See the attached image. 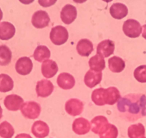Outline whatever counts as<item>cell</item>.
<instances>
[{"instance_id":"cell-25","label":"cell","mask_w":146,"mask_h":138,"mask_svg":"<svg viewBox=\"0 0 146 138\" xmlns=\"http://www.w3.org/2000/svg\"><path fill=\"white\" fill-rule=\"evenodd\" d=\"M98 135L100 138H117L118 136V129L115 125L108 123L101 129Z\"/></svg>"},{"instance_id":"cell-40","label":"cell","mask_w":146,"mask_h":138,"mask_svg":"<svg viewBox=\"0 0 146 138\" xmlns=\"http://www.w3.org/2000/svg\"><path fill=\"white\" fill-rule=\"evenodd\" d=\"M143 138H146V137H143Z\"/></svg>"},{"instance_id":"cell-35","label":"cell","mask_w":146,"mask_h":138,"mask_svg":"<svg viewBox=\"0 0 146 138\" xmlns=\"http://www.w3.org/2000/svg\"><path fill=\"white\" fill-rule=\"evenodd\" d=\"M143 33H142V36H143V38H145L146 40V24L143 26Z\"/></svg>"},{"instance_id":"cell-14","label":"cell","mask_w":146,"mask_h":138,"mask_svg":"<svg viewBox=\"0 0 146 138\" xmlns=\"http://www.w3.org/2000/svg\"><path fill=\"white\" fill-rule=\"evenodd\" d=\"M43 76L47 78H51L56 75L58 71V66L53 60H47L43 61L41 68Z\"/></svg>"},{"instance_id":"cell-22","label":"cell","mask_w":146,"mask_h":138,"mask_svg":"<svg viewBox=\"0 0 146 138\" xmlns=\"http://www.w3.org/2000/svg\"><path fill=\"white\" fill-rule=\"evenodd\" d=\"M145 135V129L143 124L137 123L130 125L127 129L129 138H143Z\"/></svg>"},{"instance_id":"cell-2","label":"cell","mask_w":146,"mask_h":138,"mask_svg":"<svg viewBox=\"0 0 146 138\" xmlns=\"http://www.w3.org/2000/svg\"><path fill=\"white\" fill-rule=\"evenodd\" d=\"M21 113L25 118L35 119L38 118L41 113V106L36 101H29L24 102L20 109Z\"/></svg>"},{"instance_id":"cell-12","label":"cell","mask_w":146,"mask_h":138,"mask_svg":"<svg viewBox=\"0 0 146 138\" xmlns=\"http://www.w3.org/2000/svg\"><path fill=\"white\" fill-rule=\"evenodd\" d=\"M115 50V43L113 40H105L97 46V53L103 58H108L113 54Z\"/></svg>"},{"instance_id":"cell-23","label":"cell","mask_w":146,"mask_h":138,"mask_svg":"<svg viewBox=\"0 0 146 138\" xmlns=\"http://www.w3.org/2000/svg\"><path fill=\"white\" fill-rule=\"evenodd\" d=\"M89 66L90 68V70L97 71V72H101L105 68V59L99 55H95L90 58L89 60Z\"/></svg>"},{"instance_id":"cell-27","label":"cell","mask_w":146,"mask_h":138,"mask_svg":"<svg viewBox=\"0 0 146 138\" xmlns=\"http://www.w3.org/2000/svg\"><path fill=\"white\" fill-rule=\"evenodd\" d=\"M14 88V81L7 74H0V92L6 93Z\"/></svg>"},{"instance_id":"cell-33","label":"cell","mask_w":146,"mask_h":138,"mask_svg":"<svg viewBox=\"0 0 146 138\" xmlns=\"http://www.w3.org/2000/svg\"><path fill=\"white\" fill-rule=\"evenodd\" d=\"M15 138H32V137L29 135V134L22 133L17 135V136L15 137Z\"/></svg>"},{"instance_id":"cell-30","label":"cell","mask_w":146,"mask_h":138,"mask_svg":"<svg viewBox=\"0 0 146 138\" xmlns=\"http://www.w3.org/2000/svg\"><path fill=\"white\" fill-rule=\"evenodd\" d=\"M105 90V88H99L92 91L91 98H92V101L98 106H104V105H105V97H104Z\"/></svg>"},{"instance_id":"cell-21","label":"cell","mask_w":146,"mask_h":138,"mask_svg":"<svg viewBox=\"0 0 146 138\" xmlns=\"http://www.w3.org/2000/svg\"><path fill=\"white\" fill-rule=\"evenodd\" d=\"M109 69L113 73H120L125 68V63L121 58L113 56L108 60Z\"/></svg>"},{"instance_id":"cell-10","label":"cell","mask_w":146,"mask_h":138,"mask_svg":"<svg viewBox=\"0 0 146 138\" xmlns=\"http://www.w3.org/2000/svg\"><path fill=\"white\" fill-rule=\"evenodd\" d=\"M24 104V99L19 96L16 94H10L5 97L4 100V105L5 107L9 111L16 112L21 109Z\"/></svg>"},{"instance_id":"cell-39","label":"cell","mask_w":146,"mask_h":138,"mask_svg":"<svg viewBox=\"0 0 146 138\" xmlns=\"http://www.w3.org/2000/svg\"><path fill=\"white\" fill-rule=\"evenodd\" d=\"M102 1H104V2H107V3H109V2H112V1H113V0H102Z\"/></svg>"},{"instance_id":"cell-36","label":"cell","mask_w":146,"mask_h":138,"mask_svg":"<svg viewBox=\"0 0 146 138\" xmlns=\"http://www.w3.org/2000/svg\"><path fill=\"white\" fill-rule=\"evenodd\" d=\"M75 3H78V4H82V3H85L86 2L87 0H73Z\"/></svg>"},{"instance_id":"cell-15","label":"cell","mask_w":146,"mask_h":138,"mask_svg":"<svg viewBox=\"0 0 146 138\" xmlns=\"http://www.w3.org/2000/svg\"><path fill=\"white\" fill-rule=\"evenodd\" d=\"M57 85L64 90L72 88L75 85V79L72 75L68 73H61L57 79Z\"/></svg>"},{"instance_id":"cell-17","label":"cell","mask_w":146,"mask_h":138,"mask_svg":"<svg viewBox=\"0 0 146 138\" xmlns=\"http://www.w3.org/2000/svg\"><path fill=\"white\" fill-rule=\"evenodd\" d=\"M15 26L9 22H0V40H8L15 36Z\"/></svg>"},{"instance_id":"cell-32","label":"cell","mask_w":146,"mask_h":138,"mask_svg":"<svg viewBox=\"0 0 146 138\" xmlns=\"http://www.w3.org/2000/svg\"><path fill=\"white\" fill-rule=\"evenodd\" d=\"M57 0H38V3L43 7H49L56 3Z\"/></svg>"},{"instance_id":"cell-28","label":"cell","mask_w":146,"mask_h":138,"mask_svg":"<svg viewBox=\"0 0 146 138\" xmlns=\"http://www.w3.org/2000/svg\"><path fill=\"white\" fill-rule=\"evenodd\" d=\"M12 51L5 45L0 46V66H6L12 60Z\"/></svg>"},{"instance_id":"cell-19","label":"cell","mask_w":146,"mask_h":138,"mask_svg":"<svg viewBox=\"0 0 146 138\" xmlns=\"http://www.w3.org/2000/svg\"><path fill=\"white\" fill-rule=\"evenodd\" d=\"M110 13L115 19H121L127 16L128 14V9L124 4L115 3L110 8Z\"/></svg>"},{"instance_id":"cell-16","label":"cell","mask_w":146,"mask_h":138,"mask_svg":"<svg viewBox=\"0 0 146 138\" xmlns=\"http://www.w3.org/2000/svg\"><path fill=\"white\" fill-rule=\"evenodd\" d=\"M102 72H97L92 70H89L85 75L84 82L87 86L91 88L98 85L102 81Z\"/></svg>"},{"instance_id":"cell-5","label":"cell","mask_w":146,"mask_h":138,"mask_svg":"<svg viewBox=\"0 0 146 138\" xmlns=\"http://www.w3.org/2000/svg\"><path fill=\"white\" fill-rule=\"evenodd\" d=\"M50 18L47 12L44 10H38L33 14L32 17V24L37 29L44 28L49 25Z\"/></svg>"},{"instance_id":"cell-4","label":"cell","mask_w":146,"mask_h":138,"mask_svg":"<svg viewBox=\"0 0 146 138\" xmlns=\"http://www.w3.org/2000/svg\"><path fill=\"white\" fill-rule=\"evenodd\" d=\"M142 26L138 21L133 19H127L123 25V30L126 36L130 38H136L140 36Z\"/></svg>"},{"instance_id":"cell-7","label":"cell","mask_w":146,"mask_h":138,"mask_svg":"<svg viewBox=\"0 0 146 138\" xmlns=\"http://www.w3.org/2000/svg\"><path fill=\"white\" fill-rule=\"evenodd\" d=\"M33 68V63L29 57L19 58L15 64V70L19 74L26 76L30 74Z\"/></svg>"},{"instance_id":"cell-13","label":"cell","mask_w":146,"mask_h":138,"mask_svg":"<svg viewBox=\"0 0 146 138\" xmlns=\"http://www.w3.org/2000/svg\"><path fill=\"white\" fill-rule=\"evenodd\" d=\"M32 133L36 138H44L49 135L50 127L43 121H36L32 126Z\"/></svg>"},{"instance_id":"cell-34","label":"cell","mask_w":146,"mask_h":138,"mask_svg":"<svg viewBox=\"0 0 146 138\" xmlns=\"http://www.w3.org/2000/svg\"><path fill=\"white\" fill-rule=\"evenodd\" d=\"M19 1L24 5H29V4L32 3L35 0H19Z\"/></svg>"},{"instance_id":"cell-26","label":"cell","mask_w":146,"mask_h":138,"mask_svg":"<svg viewBox=\"0 0 146 138\" xmlns=\"http://www.w3.org/2000/svg\"><path fill=\"white\" fill-rule=\"evenodd\" d=\"M109 123L108 119L104 116H97L91 120V129L95 134H99L101 129Z\"/></svg>"},{"instance_id":"cell-31","label":"cell","mask_w":146,"mask_h":138,"mask_svg":"<svg viewBox=\"0 0 146 138\" xmlns=\"http://www.w3.org/2000/svg\"><path fill=\"white\" fill-rule=\"evenodd\" d=\"M134 77L138 82L146 83V65H142L135 69Z\"/></svg>"},{"instance_id":"cell-11","label":"cell","mask_w":146,"mask_h":138,"mask_svg":"<svg viewBox=\"0 0 146 138\" xmlns=\"http://www.w3.org/2000/svg\"><path fill=\"white\" fill-rule=\"evenodd\" d=\"M90 122L83 117H80L75 119L72 123V130L77 135H86L90 132Z\"/></svg>"},{"instance_id":"cell-1","label":"cell","mask_w":146,"mask_h":138,"mask_svg":"<svg viewBox=\"0 0 146 138\" xmlns=\"http://www.w3.org/2000/svg\"><path fill=\"white\" fill-rule=\"evenodd\" d=\"M119 116L127 122H135L146 116V95L130 94L121 97L117 104Z\"/></svg>"},{"instance_id":"cell-18","label":"cell","mask_w":146,"mask_h":138,"mask_svg":"<svg viewBox=\"0 0 146 138\" xmlns=\"http://www.w3.org/2000/svg\"><path fill=\"white\" fill-rule=\"evenodd\" d=\"M105 105H113L117 102L121 98L119 90L115 87H109L105 88L104 93Z\"/></svg>"},{"instance_id":"cell-20","label":"cell","mask_w":146,"mask_h":138,"mask_svg":"<svg viewBox=\"0 0 146 138\" xmlns=\"http://www.w3.org/2000/svg\"><path fill=\"white\" fill-rule=\"evenodd\" d=\"M77 51L78 54L83 57H88L93 51V44L88 39H81L77 44Z\"/></svg>"},{"instance_id":"cell-24","label":"cell","mask_w":146,"mask_h":138,"mask_svg":"<svg viewBox=\"0 0 146 138\" xmlns=\"http://www.w3.org/2000/svg\"><path fill=\"white\" fill-rule=\"evenodd\" d=\"M51 53L48 48L45 46H39L34 52V58L38 62H43L50 58Z\"/></svg>"},{"instance_id":"cell-9","label":"cell","mask_w":146,"mask_h":138,"mask_svg":"<svg viewBox=\"0 0 146 138\" xmlns=\"http://www.w3.org/2000/svg\"><path fill=\"white\" fill-rule=\"evenodd\" d=\"M77 15H78V11L76 7L70 4L64 6L60 12V17L62 21L66 25L72 23L76 19Z\"/></svg>"},{"instance_id":"cell-29","label":"cell","mask_w":146,"mask_h":138,"mask_svg":"<svg viewBox=\"0 0 146 138\" xmlns=\"http://www.w3.org/2000/svg\"><path fill=\"white\" fill-rule=\"evenodd\" d=\"M15 135V129L7 121L0 124V137L2 138H12Z\"/></svg>"},{"instance_id":"cell-6","label":"cell","mask_w":146,"mask_h":138,"mask_svg":"<svg viewBox=\"0 0 146 138\" xmlns=\"http://www.w3.org/2000/svg\"><path fill=\"white\" fill-rule=\"evenodd\" d=\"M84 104L78 98H70L65 104V111L70 116H78L83 112Z\"/></svg>"},{"instance_id":"cell-38","label":"cell","mask_w":146,"mask_h":138,"mask_svg":"<svg viewBox=\"0 0 146 138\" xmlns=\"http://www.w3.org/2000/svg\"><path fill=\"white\" fill-rule=\"evenodd\" d=\"M2 18H3V12H2L1 8H0V21L2 20Z\"/></svg>"},{"instance_id":"cell-3","label":"cell","mask_w":146,"mask_h":138,"mask_svg":"<svg viewBox=\"0 0 146 138\" xmlns=\"http://www.w3.org/2000/svg\"><path fill=\"white\" fill-rule=\"evenodd\" d=\"M69 38L68 31L64 27L57 25L52 29L50 38L52 43L55 46H61L67 41Z\"/></svg>"},{"instance_id":"cell-37","label":"cell","mask_w":146,"mask_h":138,"mask_svg":"<svg viewBox=\"0 0 146 138\" xmlns=\"http://www.w3.org/2000/svg\"><path fill=\"white\" fill-rule=\"evenodd\" d=\"M2 113H3V110H2V108L0 105V119L2 118Z\"/></svg>"},{"instance_id":"cell-8","label":"cell","mask_w":146,"mask_h":138,"mask_svg":"<svg viewBox=\"0 0 146 138\" xmlns=\"http://www.w3.org/2000/svg\"><path fill=\"white\" fill-rule=\"evenodd\" d=\"M54 91V85L50 81L42 79L39 81L36 85V93L39 97L46 98L52 94Z\"/></svg>"}]
</instances>
